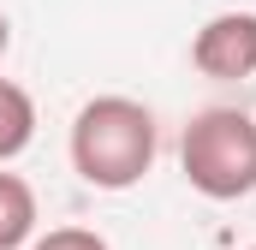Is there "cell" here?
Masks as SVG:
<instances>
[{"mask_svg": "<svg viewBox=\"0 0 256 250\" xmlns=\"http://www.w3.org/2000/svg\"><path fill=\"white\" fill-rule=\"evenodd\" d=\"M161 155V125L131 96H96L72 120V167L96 190H131Z\"/></svg>", "mask_w": 256, "mask_h": 250, "instance_id": "obj_1", "label": "cell"}, {"mask_svg": "<svg viewBox=\"0 0 256 250\" xmlns=\"http://www.w3.org/2000/svg\"><path fill=\"white\" fill-rule=\"evenodd\" d=\"M179 167L196 196L238 202L256 190V120L244 108H202L179 137Z\"/></svg>", "mask_w": 256, "mask_h": 250, "instance_id": "obj_2", "label": "cell"}, {"mask_svg": "<svg viewBox=\"0 0 256 250\" xmlns=\"http://www.w3.org/2000/svg\"><path fill=\"white\" fill-rule=\"evenodd\" d=\"M191 66L220 84L256 78V12H214L191 36Z\"/></svg>", "mask_w": 256, "mask_h": 250, "instance_id": "obj_3", "label": "cell"}, {"mask_svg": "<svg viewBox=\"0 0 256 250\" xmlns=\"http://www.w3.org/2000/svg\"><path fill=\"white\" fill-rule=\"evenodd\" d=\"M36 190L30 179H18V173H0V250H24L36 244Z\"/></svg>", "mask_w": 256, "mask_h": 250, "instance_id": "obj_4", "label": "cell"}, {"mask_svg": "<svg viewBox=\"0 0 256 250\" xmlns=\"http://www.w3.org/2000/svg\"><path fill=\"white\" fill-rule=\"evenodd\" d=\"M30 143H36V102H30L24 84L0 78V167L18 161Z\"/></svg>", "mask_w": 256, "mask_h": 250, "instance_id": "obj_5", "label": "cell"}, {"mask_svg": "<svg viewBox=\"0 0 256 250\" xmlns=\"http://www.w3.org/2000/svg\"><path fill=\"white\" fill-rule=\"evenodd\" d=\"M30 250H108V238L90 232V226H54V232H42Z\"/></svg>", "mask_w": 256, "mask_h": 250, "instance_id": "obj_6", "label": "cell"}, {"mask_svg": "<svg viewBox=\"0 0 256 250\" xmlns=\"http://www.w3.org/2000/svg\"><path fill=\"white\" fill-rule=\"evenodd\" d=\"M6 48H12V18L0 12V60H6Z\"/></svg>", "mask_w": 256, "mask_h": 250, "instance_id": "obj_7", "label": "cell"}, {"mask_svg": "<svg viewBox=\"0 0 256 250\" xmlns=\"http://www.w3.org/2000/svg\"><path fill=\"white\" fill-rule=\"evenodd\" d=\"M250 250H256V244H250Z\"/></svg>", "mask_w": 256, "mask_h": 250, "instance_id": "obj_8", "label": "cell"}]
</instances>
